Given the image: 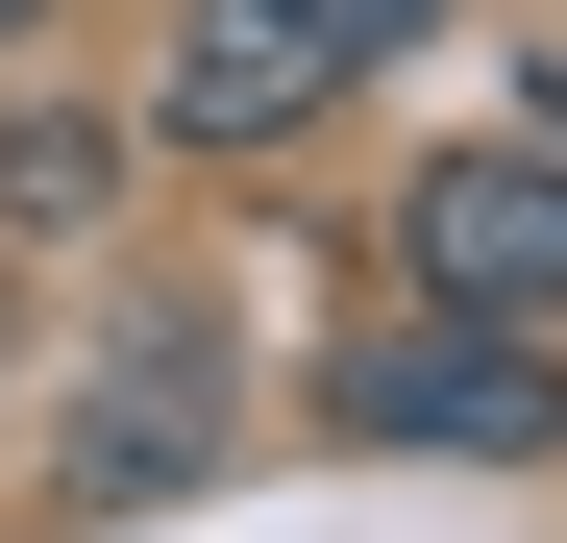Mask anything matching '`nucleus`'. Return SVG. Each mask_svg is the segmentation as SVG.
I'll return each instance as SVG.
<instances>
[{"label":"nucleus","mask_w":567,"mask_h":543,"mask_svg":"<svg viewBox=\"0 0 567 543\" xmlns=\"http://www.w3.org/2000/svg\"><path fill=\"white\" fill-rule=\"evenodd\" d=\"M25 25H50V0H0V50H25Z\"/></svg>","instance_id":"5"},{"label":"nucleus","mask_w":567,"mask_h":543,"mask_svg":"<svg viewBox=\"0 0 567 543\" xmlns=\"http://www.w3.org/2000/svg\"><path fill=\"white\" fill-rule=\"evenodd\" d=\"M420 297L567 321V148H444V173H420Z\"/></svg>","instance_id":"3"},{"label":"nucleus","mask_w":567,"mask_h":543,"mask_svg":"<svg viewBox=\"0 0 567 543\" xmlns=\"http://www.w3.org/2000/svg\"><path fill=\"white\" fill-rule=\"evenodd\" d=\"M346 420H370V444H444V470H543V444H567V371H543V321L420 297V321L346 346Z\"/></svg>","instance_id":"1"},{"label":"nucleus","mask_w":567,"mask_h":543,"mask_svg":"<svg viewBox=\"0 0 567 543\" xmlns=\"http://www.w3.org/2000/svg\"><path fill=\"white\" fill-rule=\"evenodd\" d=\"M198 420H223V396H198V346H148V371L100 396V470H198Z\"/></svg>","instance_id":"4"},{"label":"nucleus","mask_w":567,"mask_h":543,"mask_svg":"<svg viewBox=\"0 0 567 543\" xmlns=\"http://www.w3.org/2000/svg\"><path fill=\"white\" fill-rule=\"evenodd\" d=\"M444 0H198L173 25V148H271V124H321L370 50H420Z\"/></svg>","instance_id":"2"}]
</instances>
